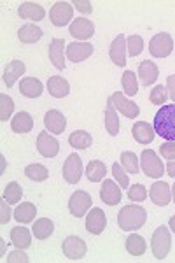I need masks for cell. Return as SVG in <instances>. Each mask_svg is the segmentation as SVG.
Listing matches in <instances>:
<instances>
[{"label": "cell", "instance_id": "cell-46", "mask_svg": "<svg viewBox=\"0 0 175 263\" xmlns=\"http://www.w3.org/2000/svg\"><path fill=\"white\" fill-rule=\"evenodd\" d=\"M0 209H2V216H0V223H2V224L9 223V219H11V209L7 207V202H6V200L0 203Z\"/></svg>", "mask_w": 175, "mask_h": 263}, {"label": "cell", "instance_id": "cell-13", "mask_svg": "<svg viewBox=\"0 0 175 263\" xmlns=\"http://www.w3.org/2000/svg\"><path fill=\"white\" fill-rule=\"evenodd\" d=\"M110 100L114 102V107H116L121 114H125L126 118H131V120H133V118H137L140 114L139 105L133 104L131 100H128L125 97V93H121V91L112 93V95H110Z\"/></svg>", "mask_w": 175, "mask_h": 263}, {"label": "cell", "instance_id": "cell-33", "mask_svg": "<svg viewBox=\"0 0 175 263\" xmlns=\"http://www.w3.org/2000/svg\"><path fill=\"white\" fill-rule=\"evenodd\" d=\"M105 174H107V167H105L104 162L100 160H91L86 167V177L91 182H100L104 181Z\"/></svg>", "mask_w": 175, "mask_h": 263}, {"label": "cell", "instance_id": "cell-17", "mask_svg": "<svg viewBox=\"0 0 175 263\" xmlns=\"http://www.w3.org/2000/svg\"><path fill=\"white\" fill-rule=\"evenodd\" d=\"M109 57H110V60L114 62V65H118V67L126 65V37L123 35V33H119L116 39L112 41Z\"/></svg>", "mask_w": 175, "mask_h": 263}, {"label": "cell", "instance_id": "cell-20", "mask_svg": "<svg viewBox=\"0 0 175 263\" xmlns=\"http://www.w3.org/2000/svg\"><path fill=\"white\" fill-rule=\"evenodd\" d=\"M131 134H133V139L139 144H151L154 141V126L147 121H137L131 128Z\"/></svg>", "mask_w": 175, "mask_h": 263}, {"label": "cell", "instance_id": "cell-12", "mask_svg": "<svg viewBox=\"0 0 175 263\" xmlns=\"http://www.w3.org/2000/svg\"><path fill=\"white\" fill-rule=\"evenodd\" d=\"M170 188H172V186H168L163 181L154 182V184L151 186V190H149V197H151L152 203L160 207L168 205L170 200H172V190Z\"/></svg>", "mask_w": 175, "mask_h": 263}, {"label": "cell", "instance_id": "cell-35", "mask_svg": "<svg viewBox=\"0 0 175 263\" xmlns=\"http://www.w3.org/2000/svg\"><path fill=\"white\" fill-rule=\"evenodd\" d=\"M25 176H27L28 179L35 181V182H41V181H46L49 177V171L41 163H32L25 168Z\"/></svg>", "mask_w": 175, "mask_h": 263}, {"label": "cell", "instance_id": "cell-47", "mask_svg": "<svg viewBox=\"0 0 175 263\" xmlns=\"http://www.w3.org/2000/svg\"><path fill=\"white\" fill-rule=\"evenodd\" d=\"M166 90H168L170 99H172L173 104H175V74L166 78Z\"/></svg>", "mask_w": 175, "mask_h": 263}, {"label": "cell", "instance_id": "cell-49", "mask_svg": "<svg viewBox=\"0 0 175 263\" xmlns=\"http://www.w3.org/2000/svg\"><path fill=\"white\" fill-rule=\"evenodd\" d=\"M166 176L170 177H175V160H168V163H166Z\"/></svg>", "mask_w": 175, "mask_h": 263}, {"label": "cell", "instance_id": "cell-28", "mask_svg": "<svg viewBox=\"0 0 175 263\" xmlns=\"http://www.w3.org/2000/svg\"><path fill=\"white\" fill-rule=\"evenodd\" d=\"M11 126L16 134H28V132H32V128H33V120L28 112L20 111L14 118H12Z\"/></svg>", "mask_w": 175, "mask_h": 263}, {"label": "cell", "instance_id": "cell-40", "mask_svg": "<svg viewBox=\"0 0 175 263\" xmlns=\"http://www.w3.org/2000/svg\"><path fill=\"white\" fill-rule=\"evenodd\" d=\"M126 48L130 57H139L144 51V39L140 35H130L126 39Z\"/></svg>", "mask_w": 175, "mask_h": 263}, {"label": "cell", "instance_id": "cell-43", "mask_svg": "<svg viewBox=\"0 0 175 263\" xmlns=\"http://www.w3.org/2000/svg\"><path fill=\"white\" fill-rule=\"evenodd\" d=\"M112 176L116 177V181L119 182V186L123 188H128L130 186V179H128V176L125 174V171H123V167L119 163H114L112 165Z\"/></svg>", "mask_w": 175, "mask_h": 263}, {"label": "cell", "instance_id": "cell-18", "mask_svg": "<svg viewBox=\"0 0 175 263\" xmlns=\"http://www.w3.org/2000/svg\"><path fill=\"white\" fill-rule=\"evenodd\" d=\"M65 53H67V46L63 39H53L49 44V60L56 67L58 70L65 69Z\"/></svg>", "mask_w": 175, "mask_h": 263}, {"label": "cell", "instance_id": "cell-16", "mask_svg": "<svg viewBox=\"0 0 175 263\" xmlns=\"http://www.w3.org/2000/svg\"><path fill=\"white\" fill-rule=\"evenodd\" d=\"M100 198H102V202H105L107 205H116L123 198L121 186H118L116 182L110 179H105L100 188Z\"/></svg>", "mask_w": 175, "mask_h": 263}, {"label": "cell", "instance_id": "cell-10", "mask_svg": "<svg viewBox=\"0 0 175 263\" xmlns=\"http://www.w3.org/2000/svg\"><path fill=\"white\" fill-rule=\"evenodd\" d=\"M68 32H70L72 37L75 39H81V41H88L93 37L95 33V25H93L91 20H86V18H77L70 23L68 27Z\"/></svg>", "mask_w": 175, "mask_h": 263}, {"label": "cell", "instance_id": "cell-3", "mask_svg": "<svg viewBox=\"0 0 175 263\" xmlns=\"http://www.w3.org/2000/svg\"><path fill=\"white\" fill-rule=\"evenodd\" d=\"M151 248L156 260H165L168 256L170 249H172V235H170L168 228L163 227V224L160 228H156L154 233H152Z\"/></svg>", "mask_w": 175, "mask_h": 263}, {"label": "cell", "instance_id": "cell-15", "mask_svg": "<svg viewBox=\"0 0 175 263\" xmlns=\"http://www.w3.org/2000/svg\"><path fill=\"white\" fill-rule=\"evenodd\" d=\"M93 51H95V48L89 42H72V44L67 46V58L74 63H79L91 57Z\"/></svg>", "mask_w": 175, "mask_h": 263}, {"label": "cell", "instance_id": "cell-51", "mask_svg": "<svg viewBox=\"0 0 175 263\" xmlns=\"http://www.w3.org/2000/svg\"><path fill=\"white\" fill-rule=\"evenodd\" d=\"M172 197H173V202H175V184L172 186Z\"/></svg>", "mask_w": 175, "mask_h": 263}, {"label": "cell", "instance_id": "cell-30", "mask_svg": "<svg viewBox=\"0 0 175 263\" xmlns=\"http://www.w3.org/2000/svg\"><path fill=\"white\" fill-rule=\"evenodd\" d=\"M35 214H37V209L32 202H23L21 205L16 207L14 211V219L18 223H32L35 219Z\"/></svg>", "mask_w": 175, "mask_h": 263}, {"label": "cell", "instance_id": "cell-36", "mask_svg": "<svg viewBox=\"0 0 175 263\" xmlns=\"http://www.w3.org/2000/svg\"><path fill=\"white\" fill-rule=\"evenodd\" d=\"M121 84H123V91L128 97H133L139 91V81H137V76L131 70H126L121 78Z\"/></svg>", "mask_w": 175, "mask_h": 263}, {"label": "cell", "instance_id": "cell-50", "mask_svg": "<svg viewBox=\"0 0 175 263\" xmlns=\"http://www.w3.org/2000/svg\"><path fill=\"white\" fill-rule=\"evenodd\" d=\"M168 227H170V230H172V232L175 233V216H172V218H170Z\"/></svg>", "mask_w": 175, "mask_h": 263}, {"label": "cell", "instance_id": "cell-11", "mask_svg": "<svg viewBox=\"0 0 175 263\" xmlns=\"http://www.w3.org/2000/svg\"><path fill=\"white\" fill-rule=\"evenodd\" d=\"M37 149L44 158H54L60 153V142L48 132H41L37 137Z\"/></svg>", "mask_w": 175, "mask_h": 263}, {"label": "cell", "instance_id": "cell-38", "mask_svg": "<svg viewBox=\"0 0 175 263\" xmlns=\"http://www.w3.org/2000/svg\"><path fill=\"white\" fill-rule=\"evenodd\" d=\"M121 165L126 168V172L128 174H139L140 171V167H139V158H137V155L135 153H131V151H125L121 155Z\"/></svg>", "mask_w": 175, "mask_h": 263}, {"label": "cell", "instance_id": "cell-23", "mask_svg": "<svg viewBox=\"0 0 175 263\" xmlns=\"http://www.w3.org/2000/svg\"><path fill=\"white\" fill-rule=\"evenodd\" d=\"M48 91L54 99H63V97H67L70 93V84L62 76H51L48 81Z\"/></svg>", "mask_w": 175, "mask_h": 263}, {"label": "cell", "instance_id": "cell-4", "mask_svg": "<svg viewBox=\"0 0 175 263\" xmlns=\"http://www.w3.org/2000/svg\"><path fill=\"white\" fill-rule=\"evenodd\" d=\"M140 163H142V171L147 177H152V179H158L165 174V165L161 162V158L156 155L152 149H144L142 155H140Z\"/></svg>", "mask_w": 175, "mask_h": 263}, {"label": "cell", "instance_id": "cell-2", "mask_svg": "<svg viewBox=\"0 0 175 263\" xmlns=\"http://www.w3.org/2000/svg\"><path fill=\"white\" fill-rule=\"evenodd\" d=\"M147 221V213L140 205H125L118 214V224L121 230H140Z\"/></svg>", "mask_w": 175, "mask_h": 263}, {"label": "cell", "instance_id": "cell-31", "mask_svg": "<svg viewBox=\"0 0 175 263\" xmlns=\"http://www.w3.org/2000/svg\"><path fill=\"white\" fill-rule=\"evenodd\" d=\"M32 232H33V235H35V239L46 240L48 237L53 235L54 224H53V221H51V219H48V218H41V219H37V221L33 223Z\"/></svg>", "mask_w": 175, "mask_h": 263}, {"label": "cell", "instance_id": "cell-24", "mask_svg": "<svg viewBox=\"0 0 175 263\" xmlns=\"http://www.w3.org/2000/svg\"><path fill=\"white\" fill-rule=\"evenodd\" d=\"M44 91V86L37 78H23L20 83V93L23 97H28V99H37V97L42 95Z\"/></svg>", "mask_w": 175, "mask_h": 263}, {"label": "cell", "instance_id": "cell-9", "mask_svg": "<svg viewBox=\"0 0 175 263\" xmlns=\"http://www.w3.org/2000/svg\"><path fill=\"white\" fill-rule=\"evenodd\" d=\"M83 177V160H81L79 155H70L65 160V165H63V179H65L68 184H77Z\"/></svg>", "mask_w": 175, "mask_h": 263}, {"label": "cell", "instance_id": "cell-7", "mask_svg": "<svg viewBox=\"0 0 175 263\" xmlns=\"http://www.w3.org/2000/svg\"><path fill=\"white\" fill-rule=\"evenodd\" d=\"M74 16V6L68 2H56L49 11V20L54 27H65Z\"/></svg>", "mask_w": 175, "mask_h": 263}, {"label": "cell", "instance_id": "cell-45", "mask_svg": "<svg viewBox=\"0 0 175 263\" xmlns=\"http://www.w3.org/2000/svg\"><path fill=\"white\" fill-rule=\"evenodd\" d=\"M72 6H74L77 11L84 12V14H88V12L93 11V6H91V2H89V0H74V2H72Z\"/></svg>", "mask_w": 175, "mask_h": 263}, {"label": "cell", "instance_id": "cell-14", "mask_svg": "<svg viewBox=\"0 0 175 263\" xmlns=\"http://www.w3.org/2000/svg\"><path fill=\"white\" fill-rule=\"evenodd\" d=\"M105 227H107V216L102 209H91L86 216V230L89 233H93V235H100L102 232L105 230Z\"/></svg>", "mask_w": 175, "mask_h": 263}, {"label": "cell", "instance_id": "cell-29", "mask_svg": "<svg viewBox=\"0 0 175 263\" xmlns=\"http://www.w3.org/2000/svg\"><path fill=\"white\" fill-rule=\"evenodd\" d=\"M91 142H93V137L86 130H75V132H72L70 137H68V144H70L74 149H88V147L91 146Z\"/></svg>", "mask_w": 175, "mask_h": 263}, {"label": "cell", "instance_id": "cell-21", "mask_svg": "<svg viewBox=\"0 0 175 263\" xmlns=\"http://www.w3.org/2000/svg\"><path fill=\"white\" fill-rule=\"evenodd\" d=\"M18 14L21 20H30V21H42L46 18L44 7L35 2H23L18 9Z\"/></svg>", "mask_w": 175, "mask_h": 263}, {"label": "cell", "instance_id": "cell-37", "mask_svg": "<svg viewBox=\"0 0 175 263\" xmlns=\"http://www.w3.org/2000/svg\"><path fill=\"white\" fill-rule=\"evenodd\" d=\"M21 197H23V190H21V186L16 181L9 182L4 188V200L7 203H18L21 200Z\"/></svg>", "mask_w": 175, "mask_h": 263}, {"label": "cell", "instance_id": "cell-1", "mask_svg": "<svg viewBox=\"0 0 175 263\" xmlns=\"http://www.w3.org/2000/svg\"><path fill=\"white\" fill-rule=\"evenodd\" d=\"M154 132L165 141H175V104L161 105L154 116Z\"/></svg>", "mask_w": 175, "mask_h": 263}, {"label": "cell", "instance_id": "cell-6", "mask_svg": "<svg viewBox=\"0 0 175 263\" xmlns=\"http://www.w3.org/2000/svg\"><path fill=\"white\" fill-rule=\"evenodd\" d=\"M91 203H93L91 195L79 190V192H75L70 197V200H68V211H70V214L75 216V218H83V216L91 209Z\"/></svg>", "mask_w": 175, "mask_h": 263}, {"label": "cell", "instance_id": "cell-39", "mask_svg": "<svg viewBox=\"0 0 175 263\" xmlns=\"http://www.w3.org/2000/svg\"><path fill=\"white\" fill-rule=\"evenodd\" d=\"M12 111H14V100H12L9 95L2 93V95H0V121L9 120Z\"/></svg>", "mask_w": 175, "mask_h": 263}, {"label": "cell", "instance_id": "cell-19", "mask_svg": "<svg viewBox=\"0 0 175 263\" xmlns=\"http://www.w3.org/2000/svg\"><path fill=\"white\" fill-rule=\"evenodd\" d=\"M44 125H46V128L51 132V134L60 135V134H63L65 128H67V118L63 116L60 111H56V109H53V111L46 112Z\"/></svg>", "mask_w": 175, "mask_h": 263}, {"label": "cell", "instance_id": "cell-8", "mask_svg": "<svg viewBox=\"0 0 175 263\" xmlns=\"http://www.w3.org/2000/svg\"><path fill=\"white\" fill-rule=\"evenodd\" d=\"M62 249H63V254L68 258V260H83L88 253V248H86V242H84L81 237H67L62 244Z\"/></svg>", "mask_w": 175, "mask_h": 263}, {"label": "cell", "instance_id": "cell-5", "mask_svg": "<svg viewBox=\"0 0 175 263\" xmlns=\"http://www.w3.org/2000/svg\"><path fill=\"white\" fill-rule=\"evenodd\" d=\"M149 51L154 58H166L172 54L173 51V39L170 33L166 32H161V33H156L154 37L149 42Z\"/></svg>", "mask_w": 175, "mask_h": 263}, {"label": "cell", "instance_id": "cell-42", "mask_svg": "<svg viewBox=\"0 0 175 263\" xmlns=\"http://www.w3.org/2000/svg\"><path fill=\"white\" fill-rule=\"evenodd\" d=\"M128 198L131 202H144L147 198V190L142 184H133L128 188Z\"/></svg>", "mask_w": 175, "mask_h": 263}, {"label": "cell", "instance_id": "cell-25", "mask_svg": "<svg viewBox=\"0 0 175 263\" xmlns=\"http://www.w3.org/2000/svg\"><path fill=\"white\" fill-rule=\"evenodd\" d=\"M25 70H27V67H25L23 62H21V60H12L9 65L6 67V70H4V83L7 84V88L14 86V83L25 74Z\"/></svg>", "mask_w": 175, "mask_h": 263}, {"label": "cell", "instance_id": "cell-26", "mask_svg": "<svg viewBox=\"0 0 175 263\" xmlns=\"http://www.w3.org/2000/svg\"><path fill=\"white\" fill-rule=\"evenodd\" d=\"M105 128H107L109 135H112V137H116L119 134V128H121V125H119V116L116 112V107H114V102L110 100V97L107 99V105H105Z\"/></svg>", "mask_w": 175, "mask_h": 263}, {"label": "cell", "instance_id": "cell-48", "mask_svg": "<svg viewBox=\"0 0 175 263\" xmlns=\"http://www.w3.org/2000/svg\"><path fill=\"white\" fill-rule=\"evenodd\" d=\"M7 261H23V263H27L28 261V256L25 253H21V251H16V253H11L9 254Z\"/></svg>", "mask_w": 175, "mask_h": 263}, {"label": "cell", "instance_id": "cell-44", "mask_svg": "<svg viewBox=\"0 0 175 263\" xmlns=\"http://www.w3.org/2000/svg\"><path fill=\"white\" fill-rule=\"evenodd\" d=\"M160 153L165 160H175V141H166L165 144H161Z\"/></svg>", "mask_w": 175, "mask_h": 263}, {"label": "cell", "instance_id": "cell-22", "mask_svg": "<svg viewBox=\"0 0 175 263\" xmlns=\"http://www.w3.org/2000/svg\"><path fill=\"white\" fill-rule=\"evenodd\" d=\"M139 79L144 86H151V84L156 83L158 76H160V70H158V65L154 62H149V60H144L140 62L139 65Z\"/></svg>", "mask_w": 175, "mask_h": 263}, {"label": "cell", "instance_id": "cell-34", "mask_svg": "<svg viewBox=\"0 0 175 263\" xmlns=\"http://www.w3.org/2000/svg\"><path fill=\"white\" fill-rule=\"evenodd\" d=\"M18 37L21 42H25V44H33V42H37L42 37V30L39 27H35V25L28 23L20 28Z\"/></svg>", "mask_w": 175, "mask_h": 263}, {"label": "cell", "instance_id": "cell-41", "mask_svg": "<svg viewBox=\"0 0 175 263\" xmlns=\"http://www.w3.org/2000/svg\"><path fill=\"white\" fill-rule=\"evenodd\" d=\"M149 100H151V104L154 105H161L165 104L166 100H168V90H166L165 86H154L151 90V95H149Z\"/></svg>", "mask_w": 175, "mask_h": 263}, {"label": "cell", "instance_id": "cell-32", "mask_svg": "<svg viewBox=\"0 0 175 263\" xmlns=\"http://www.w3.org/2000/svg\"><path fill=\"white\" fill-rule=\"evenodd\" d=\"M147 246H146V240L144 237H140L139 233H131L128 235L126 239V251L131 254V256H142L146 253Z\"/></svg>", "mask_w": 175, "mask_h": 263}, {"label": "cell", "instance_id": "cell-27", "mask_svg": "<svg viewBox=\"0 0 175 263\" xmlns=\"http://www.w3.org/2000/svg\"><path fill=\"white\" fill-rule=\"evenodd\" d=\"M32 233L25 227H16L11 230V242L18 249H28L32 246Z\"/></svg>", "mask_w": 175, "mask_h": 263}]
</instances>
